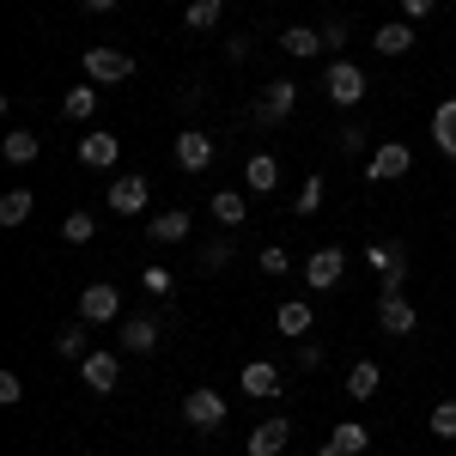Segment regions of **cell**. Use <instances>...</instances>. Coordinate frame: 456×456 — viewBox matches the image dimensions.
<instances>
[{"label": "cell", "instance_id": "1", "mask_svg": "<svg viewBox=\"0 0 456 456\" xmlns=\"http://www.w3.org/2000/svg\"><path fill=\"white\" fill-rule=\"evenodd\" d=\"M86 79L92 86H122V79H134V55H122L110 43H92L86 49Z\"/></svg>", "mask_w": 456, "mask_h": 456}, {"label": "cell", "instance_id": "2", "mask_svg": "<svg viewBox=\"0 0 456 456\" xmlns=\"http://www.w3.org/2000/svg\"><path fill=\"white\" fill-rule=\"evenodd\" d=\"M104 201H110V213H122V219H134V213H146V201H152V183H146L141 171H128V176H110Z\"/></svg>", "mask_w": 456, "mask_h": 456}, {"label": "cell", "instance_id": "3", "mask_svg": "<svg viewBox=\"0 0 456 456\" xmlns=\"http://www.w3.org/2000/svg\"><path fill=\"white\" fill-rule=\"evenodd\" d=\"M365 262H371V274H378V286L389 292H402V281H408V256H402V244H365Z\"/></svg>", "mask_w": 456, "mask_h": 456}, {"label": "cell", "instance_id": "4", "mask_svg": "<svg viewBox=\"0 0 456 456\" xmlns=\"http://www.w3.org/2000/svg\"><path fill=\"white\" fill-rule=\"evenodd\" d=\"M183 420L195 426V432H219L225 426V395L219 389H189L183 395Z\"/></svg>", "mask_w": 456, "mask_h": 456}, {"label": "cell", "instance_id": "5", "mask_svg": "<svg viewBox=\"0 0 456 456\" xmlns=\"http://www.w3.org/2000/svg\"><path fill=\"white\" fill-rule=\"evenodd\" d=\"M322 92H329V104L353 110L359 98H365V73L353 68V61H329V73H322Z\"/></svg>", "mask_w": 456, "mask_h": 456}, {"label": "cell", "instance_id": "6", "mask_svg": "<svg viewBox=\"0 0 456 456\" xmlns=\"http://www.w3.org/2000/svg\"><path fill=\"white\" fill-rule=\"evenodd\" d=\"M408 165H414V152L402 141H384V146L365 152V176H371V183H395V176H408Z\"/></svg>", "mask_w": 456, "mask_h": 456}, {"label": "cell", "instance_id": "7", "mask_svg": "<svg viewBox=\"0 0 456 456\" xmlns=\"http://www.w3.org/2000/svg\"><path fill=\"white\" fill-rule=\"evenodd\" d=\"M341 274H347V249H316L311 262H305V286H311V292H335V286H341Z\"/></svg>", "mask_w": 456, "mask_h": 456}, {"label": "cell", "instance_id": "8", "mask_svg": "<svg viewBox=\"0 0 456 456\" xmlns=\"http://www.w3.org/2000/svg\"><path fill=\"white\" fill-rule=\"evenodd\" d=\"M116 316H122V292L110 281H92L79 292V322H116Z\"/></svg>", "mask_w": 456, "mask_h": 456}, {"label": "cell", "instance_id": "9", "mask_svg": "<svg viewBox=\"0 0 456 456\" xmlns=\"http://www.w3.org/2000/svg\"><path fill=\"white\" fill-rule=\"evenodd\" d=\"M171 152H176V171H189V176H201L213 165V141L201 134V128H183Z\"/></svg>", "mask_w": 456, "mask_h": 456}, {"label": "cell", "instance_id": "10", "mask_svg": "<svg viewBox=\"0 0 456 456\" xmlns=\"http://www.w3.org/2000/svg\"><path fill=\"white\" fill-rule=\"evenodd\" d=\"M414 322H420V311H414L402 292L378 298V329H384V335H395V341H402V335H414Z\"/></svg>", "mask_w": 456, "mask_h": 456}, {"label": "cell", "instance_id": "11", "mask_svg": "<svg viewBox=\"0 0 456 456\" xmlns=\"http://www.w3.org/2000/svg\"><path fill=\"white\" fill-rule=\"evenodd\" d=\"M79 378H86L92 395H110L116 378H122V365H116V353H86V359H79Z\"/></svg>", "mask_w": 456, "mask_h": 456}, {"label": "cell", "instance_id": "12", "mask_svg": "<svg viewBox=\"0 0 456 456\" xmlns=\"http://www.w3.org/2000/svg\"><path fill=\"white\" fill-rule=\"evenodd\" d=\"M116 159H122V141L116 134H79V165L86 171H110Z\"/></svg>", "mask_w": 456, "mask_h": 456}, {"label": "cell", "instance_id": "13", "mask_svg": "<svg viewBox=\"0 0 456 456\" xmlns=\"http://www.w3.org/2000/svg\"><path fill=\"white\" fill-rule=\"evenodd\" d=\"M281 365H268V359H249L244 365V389L249 395H256V402H274V395H281Z\"/></svg>", "mask_w": 456, "mask_h": 456}, {"label": "cell", "instance_id": "14", "mask_svg": "<svg viewBox=\"0 0 456 456\" xmlns=\"http://www.w3.org/2000/svg\"><path fill=\"white\" fill-rule=\"evenodd\" d=\"M292 104H298V86L292 79H274L262 92V104H256V122H281V116H292Z\"/></svg>", "mask_w": 456, "mask_h": 456}, {"label": "cell", "instance_id": "15", "mask_svg": "<svg viewBox=\"0 0 456 456\" xmlns=\"http://www.w3.org/2000/svg\"><path fill=\"white\" fill-rule=\"evenodd\" d=\"M311 305H305V298H281V311H274V329H281L286 341H305V335H311Z\"/></svg>", "mask_w": 456, "mask_h": 456}, {"label": "cell", "instance_id": "16", "mask_svg": "<svg viewBox=\"0 0 456 456\" xmlns=\"http://www.w3.org/2000/svg\"><path fill=\"white\" fill-rule=\"evenodd\" d=\"M116 341H122V353H152L159 347V322H152V316H128V322L116 329Z\"/></svg>", "mask_w": 456, "mask_h": 456}, {"label": "cell", "instance_id": "17", "mask_svg": "<svg viewBox=\"0 0 456 456\" xmlns=\"http://www.w3.org/2000/svg\"><path fill=\"white\" fill-rule=\"evenodd\" d=\"M286 444H292V426L286 420H262L249 432V456H281Z\"/></svg>", "mask_w": 456, "mask_h": 456}, {"label": "cell", "instance_id": "18", "mask_svg": "<svg viewBox=\"0 0 456 456\" xmlns=\"http://www.w3.org/2000/svg\"><path fill=\"white\" fill-rule=\"evenodd\" d=\"M244 183L256 195H274V189H281V159H274V152H256L244 165Z\"/></svg>", "mask_w": 456, "mask_h": 456}, {"label": "cell", "instance_id": "19", "mask_svg": "<svg viewBox=\"0 0 456 456\" xmlns=\"http://www.w3.org/2000/svg\"><path fill=\"white\" fill-rule=\"evenodd\" d=\"M0 152H6V165H37V152H43V134H37V128H12V134L0 141Z\"/></svg>", "mask_w": 456, "mask_h": 456}, {"label": "cell", "instance_id": "20", "mask_svg": "<svg viewBox=\"0 0 456 456\" xmlns=\"http://www.w3.org/2000/svg\"><path fill=\"white\" fill-rule=\"evenodd\" d=\"M146 238H152V244H183V238H189V213H183V208H171V213H152Z\"/></svg>", "mask_w": 456, "mask_h": 456}, {"label": "cell", "instance_id": "21", "mask_svg": "<svg viewBox=\"0 0 456 456\" xmlns=\"http://www.w3.org/2000/svg\"><path fill=\"white\" fill-rule=\"evenodd\" d=\"M371 43H378V55H408V49H414V25H408V19H389V25H378Z\"/></svg>", "mask_w": 456, "mask_h": 456}, {"label": "cell", "instance_id": "22", "mask_svg": "<svg viewBox=\"0 0 456 456\" xmlns=\"http://www.w3.org/2000/svg\"><path fill=\"white\" fill-rule=\"evenodd\" d=\"M281 49H286V55H298V61H311V55H322V31H311V25H286Z\"/></svg>", "mask_w": 456, "mask_h": 456}, {"label": "cell", "instance_id": "23", "mask_svg": "<svg viewBox=\"0 0 456 456\" xmlns=\"http://www.w3.org/2000/svg\"><path fill=\"white\" fill-rule=\"evenodd\" d=\"M213 219H219L225 232H238V225L249 219V201L238 195V189H219V195H213Z\"/></svg>", "mask_w": 456, "mask_h": 456}, {"label": "cell", "instance_id": "24", "mask_svg": "<svg viewBox=\"0 0 456 456\" xmlns=\"http://www.w3.org/2000/svg\"><path fill=\"white\" fill-rule=\"evenodd\" d=\"M61 116H68V122H92V116H98V86H68Z\"/></svg>", "mask_w": 456, "mask_h": 456}, {"label": "cell", "instance_id": "25", "mask_svg": "<svg viewBox=\"0 0 456 456\" xmlns=\"http://www.w3.org/2000/svg\"><path fill=\"white\" fill-rule=\"evenodd\" d=\"M378 384H384V371H378L371 359H359V365L347 371V395H353V402H371V395H378Z\"/></svg>", "mask_w": 456, "mask_h": 456}, {"label": "cell", "instance_id": "26", "mask_svg": "<svg viewBox=\"0 0 456 456\" xmlns=\"http://www.w3.org/2000/svg\"><path fill=\"white\" fill-rule=\"evenodd\" d=\"M432 141H438V146L456 159V98H444V104L432 110Z\"/></svg>", "mask_w": 456, "mask_h": 456}, {"label": "cell", "instance_id": "27", "mask_svg": "<svg viewBox=\"0 0 456 456\" xmlns=\"http://www.w3.org/2000/svg\"><path fill=\"white\" fill-rule=\"evenodd\" d=\"M329 438H335V444H341V451H347V456L371 451V432H365V426H359V420H335V426H329Z\"/></svg>", "mask_w": 456, "mask_h": 456}, {"label": "cell", "instance_id": "28", "mask_svg": "<svg viewBox=\"0 0 456 456\" xmlns=\"http://www.w3.org/2000/svg\"><path fill=\"white\" fill-rule=\"evenodd\" d=\"M31 219V189H6L0 195V225H25Z\"/></svg>", "mask_w": 456, "mask_h": 456}, {"label": "cell", "instance_id": "29", "mask_svg": "<svg viewBox=\"0 0 456 456\" xmlns=\"http://www.w3.org/2000/svg\"><path fill=\"white\" fill-rule=\"evenodd\" d=\"M219 6H225V0H189L183 25H189V31H213V25H219Z\"/></svg>", "mask_w": 456, "mask_h": 456}, {"label": "cell", "instance_id": "30", "mask_svg": "<svg viewBox=\"0 0 456 456\" xmlns=\"http://www.w3.org/2000/svg\"><path fill=\"white\" fill-rule=\"evenodd\" d=\"M55 353H61V359H86V322H73V329H61V335H55Z\"/></svg>", "mask_w": 456, "mask_h": 456}, {"label": "cell", "instance_id": "31", "mask_svg": "<svg viewBox=\"0 0 456 456\" xmlns=\"http://www.w3.org/2000/svg\"><path fill=\"white\" fill-rule=\"evenodd\" d=\"M61 238H68V244H92V238H98L92 213H68V219H61Z\"/></svg>", "mask_w": 456, "mask_h": 456}, {"label": "cell", "instance_id": "32", "mask_svg": "<svg viewBox=\"0 0 456 456\" xmlns=\"http://www.w3.org/2000/svg\"><path fill=\"white\" fill-rule=\"evenodd\" d=\"M141 286H146V292H152V298H171L176 274H171V268H165V262H152V268H146V274H141Z\"/></svg>", "mask_w": 456, "mask_h": 456}, {"label": "cell", "instance_id": "33", "mask_svg": "<svg viewBox=\"0 0 456 456\" xmlns=\"http://www.w3.org/2000/svg\"><path fill=\"white\" fill-rule=\"evenodd\" d=\"M426 426H432V438H444V444H451V438H456V402H438Z\"/></svg>", "mask_w": 456, "mask_h": 456}, {"label": "cell", "instance_id": "34", "mask_svg": "<svg viewBox=\"0 0 456 456\" xmlns=\"http://www.w3.org/2000/svg\"><path fill=\"white\" fill-rule=\"evenodd\" d=\"M335 146H341V152H347V159H359V152H365V146H371V128H359V122H347V128H341V134H335Z\"/></svg>", "mask_w": 456, "mask_h": 456}, {"label": "cell", "instance_id": "35", "mask_svg": "<svg viewBox=\"0 0 456 456\" xmlns=\"http://www.w3.org/2000/svg\"><path fill=\"white\" fill-rule=\"evenodd\" d=\"M322 208V176H305L298 183V213H316Z\"/></svg>", "mask_w": 456, "mask_h": 456}, {"label": "cell", "instance_id": "36", "mask_svg": "<svg viewBox=\"0 0 456 456\" xmlns=\"http://www.w3.org/2000/svg\"><path fill=\"white\" fill-rule=\"evenodd\" d=\"M316 31H322V49H341L347 43V19H322Z\"/></svg>", "mask_w": 456, "mask_h": 456}, {"label": "cell", "instance_id": "37", "mask_svg": "<svg viewBox=\"0 0 456 456\" xmlns=\"http://www.w3.org/2000/svg\"><path fill=\"white\" fill-rule=\"evenodd\" d=\"M286 268H292V256H286L281 244H268V249H262V274H286Z\"/></svg>", "mask_w": 456, "mask_h": 456}, {"label": "cell", "instance_id": "38", "mask_svg": "<svg viewBox=\"0 0 456 456\" xmlns=\"http://www.w3.org/2000/svg\"><path fill=\"white\" fill-rule=\"evenodd\" d=\"M19 395H25V378H19V371H0V402H6V408H12V402H19Z\"/></svg>", "mask_w": 456, "mask_h": 456}, {"label": "cell", "instance_id": "39", "mask_svg": "<svg viewBox=\"0 0 456 456\" xmlns=\"http://www.w3.org/2000/svg\"><path fill=\"white\" fill-rule=\"evenodd\" d=\"M201 262H208V268H225V262H232V238H219V244H208V249H201Z\"/></svg>", "mask_w": 456, "mask_h": 456}, {"label": "cell", "instance_id": "40", "mask_svg": "<svg viewBox=\"0 0 456 456\" xmlns=\"http://www.w3.org/2000/svg\"><path fill=\"white\" fill-rule=\"evenodd\" d=\"M432 6H438V0H402V19H408V25H420Z\"/></svg>", "mask_w": 456, "mask_h": 456}, {"label": "cell", "instance_id": "41", "mask_svg": "<svg viewBox=\"0 0 456 456\" xmlns=\"http://www.w3.org/2000/svg\"><path fill=\"white\" fill-rule=\"evenodd\" d=\"M79 6H86V12H110L116 0H79Z\"/></svg>", "mask_w": 456, "mask_h": 456}, {"label": "cell", "instance_id": "42", "mask_svg": "<svg viewBox=\"0 0 456 456\" xmlns=\"http://www.w3.org/2000/svg\"><path fill=\"white\" fill-rule=\"evenodd\" d=\"M316 456H347V451H341V444H335V438H329V444H322V451H316Z\"/></svg>", "mask_w": 456, "mask_h": 456}, {"label": "cell", "instance_id": "43", "mask_svg": "<svg viewBox=\"0 0 456 456\" xmlns=\"http://www.w3.org/2000/svg\"><path fill=\"white\" fill-rule=\"evenodd\" d=\"M79 456H92V451H79Z\"/></svg>", "mask_w": 456, "mask_h": 456}]
</instances>
